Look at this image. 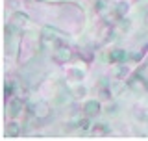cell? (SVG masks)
<instances>
[{
    "label": "cell",
    "instance_id": "1",
    "mask_svg": "<svg viewBox=\"0 0 148 141\" xmlns=\"http://www.w3.org/2000/svg\"><path fill=\"white\" fill-rule=\"evenodd\" d=\"M96 111H98V104H96V102L87 104V113H96Z\"/></svg>",
    "mask_w": 148,
    "mask_h": 141
}]
</instances>
